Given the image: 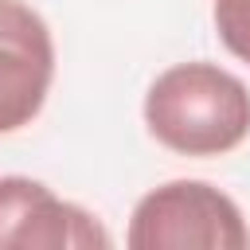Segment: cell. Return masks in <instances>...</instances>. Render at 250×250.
<instances>
[{"label":"cell","mask_w":250,"mask_h":250,"mask_svg":"<svg viewBox=\"0 0 250 250\" xmlns=\"http://www.w3.org/2000/svg\"><path fill=\"white\" fill-rule=\"evenodd\" d=\"M215 31L234 59L250 62V0H215Z\"/></svg>","instance_id":"5b68a950"},{"label":"cell","mask_w":250,"mask_h":250,"mask_svg":"<svg viewBox=\"0 0 250 250\" xmlns=\"http://www.w3.org/2000/svg\"><path fill=\"white\" fill-rule=\"evenodd\" d=\"M109 230L27 176H0V250H105Z\"/></svg>","instance_id":"3957f363"},{"label":"cell","mask_w":250,"mask_h":250,"mask_svg":"<svg viewBox=\"0 0 250 250\" xmlns=\"http://www.w3.org/2000/svg\"><path fill=\"white\" fill-rule=\"evenodd\" d=\"M125 242L133 250H242L250 234L230 195L203 180H172L137 203Z\"/></svg>","instance_id":"7a4b0ae2"},{"label":"cell","mask_w":250,"mask_h":250,"mask_svg":"<svg viewBox=\"0 0 250 250\" xmlns=\"http://www.w3.org/2000/svg\"><path fill=\"white\" fill-rule=\"evenodd\" d=\"M55 78V43L39 12L23 0H0V133L23 129L47 102Z\"/></svg>","instance_id":"277c9868"},{"label":"cell","mask_w":250,"mask_h":250,"mask_svg":"<svg viewBox=\"0 0 250 250\" xmlns=\"http://www.w3.org/2000/svg\"><path fill=\"white\" fill-rule=\"evenodd\" d=\"M145 125L180 156H223L250 133V90L215 62L168 66L145 94Z\"/></svg>","instance_id":"6da1fadb"}]
</instances>
